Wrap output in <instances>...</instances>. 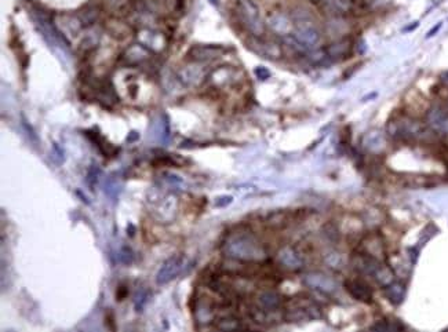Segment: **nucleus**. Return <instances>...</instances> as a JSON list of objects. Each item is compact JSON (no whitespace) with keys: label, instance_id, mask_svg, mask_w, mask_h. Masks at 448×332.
Here are the masks:
<instances>
[{"label":"nucleus","instance_id":"f257e3e1","mask_svg":"<svg viewBox=\"0 0 448 332\" xmlns=\"http://www.w3.org/2000/svg\"><path fill=\"white\" fill-rule=\"evenodd\" d=\"M228 256L239 261H258L264 258V249L254 237L247 233L232 235L224 246Z\"/></svg>","mask_w":448,"mask_h":332},{"label":"nucleus","instance_id":"f03ea898","mask_svg":"<svg viewBox=\"0 0 448 332\" xmlns=\"http://www.w3.org/2000/svg\"><path fill=\"white\" fill-rule=\"evenodd\" d=\"M240 11L243 17L244 24L255 36H259L264 32V24L259 15V10L251 0H242L240 1Z\"/></svg>","mask_w":448,"mask_h":332},{"label":"nucleus","instance_id":"7ed1b4c3","mask_svg":"<svg viewBox=\"0 0 448 332\" xmlns=\"http://www.w3.org/2000/svg\"><path fill=\"white\" fill-rule=\"evenodd\" d=\"M182 267H184V258H182V256L175 255V256L168 258V259L162 265L160 270L158 272L156 283L160 284V286H162V284H167L168 281H171L172 279H175V277L181 273Z\"/></svg>","mask_w":448,"mask_h":332},{"label":"nucleus","instance_id":"20e7f679","mask_svg":"<svg viewBox=\"0 0 448 332\" xmlns=\"http://www.w3.org/2000/svg\"><path fill=\"white\" fill-rule=\"evenodd\" d=\"M295 40L303 47H316L317 43L320 42V33L316 29V26L312 22H299L295 29Z\"/></svg>","mask_w":448,"mask_h":332},{"label":"nucleus","instance_id":"39448f33","mask_svg":"<svg viewBox=\"0 0 448 332\" xmlns=\"http://www.w3.org/2000/svg\"><path fill=\"white\" fill-rule=\"evenodd\" d=\"M277 259H279L282 266L288 269V270H298L303 265L301 255L298 254L292 247H284L283 249H280V252L277 255Z\"/></svg>","mask_w":448,"mask_h":332},{"label":"nucleus","instance_id":"423d86ee","mask_svg":"<svg viewBox=\"0 0 448 332\" xmlns=\"http://www.w3.org/2000/svg\"><path fill=\"white\" fill-rule=\"evenodd\" d=\"M345 288L348 290V292H349L356 300L368 303V302H371V299H372V292H371V290H369L368 286H367L366 283H363V281L359 280L346 281Z\"/></svg>","mask_w":448,"mask_h":332},{"label":"nucleus","instance_id":"0eeeda50","mask_svg":"<svg viewBox=\"0 0 448 332\" xmlns=\"http://www.w3.org/2000/svg\"><path fill=\"white\" fill-rule=\"evenodd\" d=\"M257 306L266 312H276L282 306V296L275 291H264L257 296Z\"/></svg>","mask_w":448,"mask_h":332},{"label":"nucleus","instance_id":"6e6552de","mask_svg":"<svg viewBox=\"0 0 448 332\" xmlns=\"http://www.w3.org/2000/svg\"><path fill=\"white\" fill-rule=\"evenodd\" d=\"M305 281H306L308 286L315 288V290H319L322 292H331V291L335 290V283L324 274H309V276H306Z\"/></svg>","mask_w":448,"mask_h":332},{"label":"nucleus","instance_id":"1a4fd4ad","mask_svg":"<svg viewBox=\"0 0 448 332\" xmlns=\"http://www.w3.org/2000/svg\"><path fill=\"white\" fill-rule=\"evenodd\" d=\"M362 252L378 259L383 252V246L379 240V237L374 235L366 236L362 241Z\"/></svg>","mask_w":448,"mask_h":332},{"label":"nucleus","instance_id":"9d476101","mask_svg":"<svg viewBox=\"0 0 448 332\" xmlns=\"http://www.w3.org/2000/svg\"><path fill=\"white\" fill-rule=\"evenodd\" d=\"M203 78H204V72L200 66L196 65L186 66L179 73V79L188 85H198L203 80Z\"/></svg>","mask_w":448,"mask_h":332},{"label":"nucleus","instance_id":"9b49d317","mask_svg":"<svg viewBox=\"0 0 448 332\" xmlns=\"http://www.w3.org/2000/svg\"><path fill=\"white\" fill-rule=\"evenodd\" d=\"M269 25L270 28L277 33H288L291 29V24L290 21L287 17H284L282 14H276V15H273L272 18L269 20Z\"/></svg>","mask_w":448,"mask_h":332},{"label":"nucleus","instance_id":"f8f14e48","mask_svg":"<svg viewBox=\"0 0 448 332\" xmlns=\"http://www.w3.org/2000/svg\"><path fill=\"white\" fill-rule=\"evenodd\" d=\"M219 52L221 50H218L215 47H196L192 50L191 54L193 55V58L196 59H210L215 58Z\"/></svg>","mask_w":448,"mask_h":332},{"label":"nucleus","instance_id":"ddd939ff","mask_svg":"<svg viewBox=\"0 0 448 332\" xmlns=\"http://www.w3.org/2000/svg\"><path fill=\"white\" fill-rule=\"evenodd\" d=\"M215 327H217L218 330H222V331H233V330L243 328V326L240 324V321L238 319H235V317H232V316L221 319Z\"/></svg>","mask_w":448,"mask_h":332},{"label":"nucleus","instance_id":"4468645a","mask_svg":"<svg viewBox=\"0 0 448 332\" xmlns=\"http://www.w3.org/2000/svg\"><path fill=\"white\" fill-rule=\"evenodd\" d=\"M99 176H101V169H99L98 166H91L90 169H88V172H87L86 178L87 185L90 186L91 190L95 189V186H97V183L99 181Z\"/></svg>","mask_w":448,"mask_h":332},{"label":"nucleus","instance_id":"2eb2a0df","mask_svg":"<svg viewBox=\"0 0 448 332\" xmlns=\"http://www.w3.org/2000/svg\"><path fill=\"white\" fill-rule=\"evenodd\" d=\"M119 188L120 185L118 183V181L113 179V178H109L105 183V193L109 196V197L115 199V197L118 196V193H119Z\"/></svg>","mask_w":448,"mask_h":332},{"label":"nucleus","instance_id":"dca6fc26","mask_svg":"<svg viewBox=\"0 0 448 332\" xmlns=\"http://www.w3.org/2000/svg\"><path fill=\"white\" fill-rule=\"evenodd\" d=\"M148 298H149V293H148V291H141V292L137 293L135 300H134V305H135L137 312H141V310L145 307V305L148 303Z\"/></svg>","mask_w":448,"mask_h":332},{"label":"nucleus","instance_id":"f3484780","mask_svg":"<svg viewBox=\"0 0 448 332\" xmlns=\"http://www.w3.org/2000/svg\"><path fill=\"white\" fill-rule=\"evenodd\" d=\"M118 258H119V261L123 262V263H131L132 259H134V255H132L131 249H130V248L123 247L119 251Z\"/></svg>","mask_w":448,"mask_h":332},{"label":"nucleus","instance_id":"a211bd4d","mask_svg":"<svg viewBox=\"0 0 448 332\" xmlns=\"http://www.w3.org/2000/svg\"><path fill=\"white\" fill-rule=\"evenodd\" d=\"M255 73H257L258 78L262 79V80H265V79H268L270 76L269 71H266L265 68H258L257 71H255Z\"/></svg>","mask_w":448,"mask_h":332},{"label":"nucleus","instance_id":"6ab92c4d","mask_svg":"<svg viewBox=\"0 0 448 332\" xmlns=\"http://www.w3.org/2000/svg\"><path fill=\"white\" fill-rule=\"evenodd\" d=\"M232 202V197H221V199H218L217 206L219 207H222V206H226V204H229Z\"/></svg>","mask_w":448,"mask_h":332},{"label":"nucleus","instance_id":"aec40b11","mask_svg":"<svg viewBox=\"0 0 448 332\" xmlns=\"http://www.w3.org/2000/svg\"><path fill=\"white\" fill-rule=\"evenodd\" d=\"M440 26H442V24H437V25H436V28H433V29H432V31H430V32L428 33V38H430V36H433V35H435V33L437 32L439 29H440Z\"/></svg>","mask_w":448,"mask_h":332},{"label":"nucleus","instance_id":"412c9836","mask_svg":"<svg viewBox=\"0 0 448 332\" xmlns=\"http://www.w3.org/2000/svg\"><path fill=\"white\" fill-rule=\"evenodd\" d=\"M137 138H138V135H137L135 132H131V138H127V141H128V142H131V141L137 139Z\"/></svg>","mask_w":448,"mask_h":332},{"label":"nucleus","instance_id":"4be33fe9","mask_svg":"<svg viewBox=\"0 0 448 332\" xmlns=\"http://www.w3.org/2000/svg\"><path fill=\"white\" fill-rule=\"evenodd\" d=\"M211 3H212V4H217L218 3V0H210Z\"/></svg>","mask_w":448,"mask_h":332},{"label":"nucleus","instance_id":"5701e85b","mask_svg":"<svg viewBox=\"0 0 448 332\" xmlns=\"http://www.w3.org/2000/svg\"><path fill=\"white\" fill-rule=\"evenodd\" d=\"M446 76H447V78H448V73H446Z\"/></svg>","mask_w":448,"mask_h":332}]
</instances>
